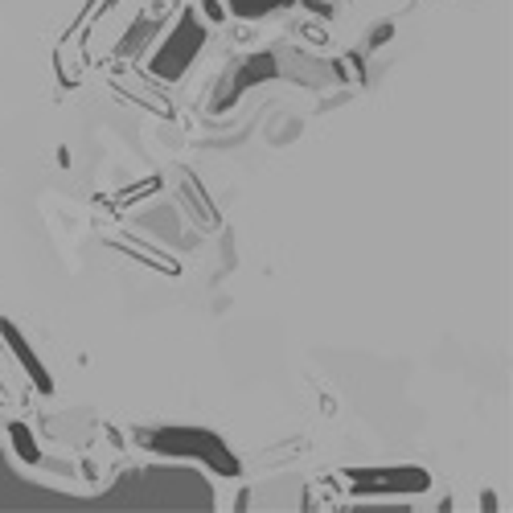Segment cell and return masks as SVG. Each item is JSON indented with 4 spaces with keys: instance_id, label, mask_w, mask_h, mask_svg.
Returning <instances> with one entry per match:
<instances>
[{
    "instance_id": "6da1fadb",
    "label": "cell",
    "mask_w": 513,
    "mask_h": 513,
    "mask_svg": "<svg viewBox=\"0 0 513 513\" xmlns=\"http://www.w3.org/2000/svg\"><path fill=\"white\" fill-rule=\"evenodd\" d=\"M4 337H9V345H13V349H17V354H21V361H25V366H29V374H33V382H38L41 390H50V386H54V382H50V374H45V370H41L38 361H33V354H29V349H25V341H21V337H17V329H13V325H4Z\"/></svg>"
},
{
    "instance_id": "3957f363",
    "label": "cell",
    "mask_w": 513,
    "mask_h": 513,
    "mask_svg": "<svg viewBox=\"0 0 513 513\" xmlns=\"http://www.w3.org/2000/svg\"><path fill=\"white\" fill-rule=\"evenodd\" d=\"M201 13L214 21V25H222V21H226V9H222V0H201Z\"/></svg>"
},
{
    "instance_id": "7a4b0ae2",
    "label": "cell",
    "mask_w": 513,
    "mask_h": 513,
    "mask_svg": "<svg viewBox=\"0 0 513 513\" xmlns=\"http://www.w3.org/2000/svg\"><path fill=\"white\" fill-rule=\"evenodd\" d=\"M13 439H17V452H21V460H29V464H38L41 456H38V448H33V435L25 432V427H13Z\"/></svg>"
}]
</instances>
